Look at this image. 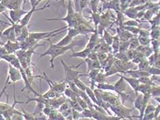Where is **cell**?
I'll use <instances>...</instances> for the list:
<instances>
[{
    "label": "cell",
    "mask_w": 160,
    "mask_h": 120,
    "mask_svg": "<svg viewBox=\"0 0 160 120\" xmlns=\"http://www.w3.org/2000/svg\"><path fill=\"white\" fill-rule=\"evenodd\" d=\"M46 41L49 42V48L48 50H47L44 53H42L40 54V57L38 58V60L41 59L43 56H50L51 60L49 62H50V65H51L50 67L52 69L54 68L53 61L56 57L59 56L60 55H62V54H64L68 50H72L74 47L79 45V43H82V41H78L72 43L71 44H70L68 46L60 47V46L56 45V44H53V43L51 41V38L47 39Z\"/></svg>",
    "instance_id": "1"
},
{
    "label": "cell",
    "mask_w": 160,
    "mask_h": 120,
    "mask_svg": "<svg viewBox=\"0 0 160 120\" xmlns=\"http://www.w3.org/2000/svg\"><path fill=\"white\" fill-rule=\"evenodd\" d=\"M21 78H22V76H21L20 70H17V69H16V68H14V67L12 66L11 65L9 64L8 78H7L4 86H3V88L1 92V94H0V97H1L2 96V94L4 93L5 89L7 88V86L9 85L10 81L12 82H16L17 81H20V80H21Z\"/></svg>",
    "instance_id": "2"
},
{
    "label": "cell",
    "mask_w": 160,
    "mask_h": 120,
    "mask_svg": "<svg viewBox=\"0 0 160 120\" xmlns=\"http://www.w3.org/2000/svg\"><path fill=\"white\" fill-rule=\"evenodd\" d=\"M61 63L62 64L64 69V73H65V82H73L75 79L79 78V76L82 75H84L85 74H82V72L78 71L72 70L71 67H68L64 63V61L62 60Z\"/></svg>",
    "instance_id": "3"
},
{
    "label": "cell",
    "mask_w": 160,
    "mask_h": 120,
    "mask_svg": "<svg viewBox=\"0 0 160 120\" xmlns=\"http://www.w3.org/2000/svg\"><path fill=\"white\" fill-rule=\"evenodd\" d=\"M44 74L45 75V77H42V76H35V78H40L46 81L48 83L49 85L50 86L51 90H52L54 92L62 93V92H63L64 91H65V89H65V85H66V82H61V83L54 82L53 81H51L48 76L46 75L45 73H44Z\"/></svg>",
    "instance_id": "4"
},
{
    "label": "cell",
    "mask_w": 160,
    "mask_h": 120,
    "mask_svg": "<svg viewBox=\"0 0 160 120\" xmlns=\"http://www.w3.org/2000/svg\"><path fill=\"white\" fill-rule=\"evenodd\" d=\"M28 12V10H24L22 9L19 10H10L9 14L10 18L5 15L9 21H11L13 23H19L20 21L22 19V17L25 16Z\"/></svg>",
    "instance_id": "5"
},
{
    "label": "cell",
    "mask_w": 160,
    "mask_h": 120,
    "mask_svg": "<svg viewBox=\"0 0 160 120\" xmlns=\"http://www.w3.org/2000/svg\"><path fill=\"white\" fill-rule=\"evenodd\" d=\"M49 2H48V3H47V4H46V6H45L44 7H42V8H38V9L36 8L35 6H32V9H31L30 10H28V13H27L26 14H25V15L22 18V19H21V20L20 21L19 23H20L21 25H22V26H23V27L27 26V25L29 23V22H30V21L31 20V18H32V14H33V13H34V12H36V10H45V8H48V7L49 6Z\"/></svg>",
    "instance_id": "6"
},
{
    "label": "cell",
    "mask_w": 160,
    "mask_h": 120,
    "mask_svg": "<svg viewBox=\"0 0 160 120\" xmlns=\"http://www.w3.org/2000/svg\"><path fill=\"white\" fill-rule=\"evenodd\" d=\"M114 65L118 70L122 71H129L131 69L134 67V64L133 63H130L129 61L119 60L117 59H116L114 61Z\"/></svg>",
    "instance_id": "7"
},
{
    "label": "cell",
    "mask_w": 160,
    "mask_h": 120,
    "mask_svg": "<svg viewBox=\"0 0 160 120\" xmlns=\"http://www.w3.org/2000/svg\"><path fill=\"white\" fill-rule=\"evenodd\" d=\"M121 76V78L118 80V81L115 83L114 86V91L118 93V94H121V96L123 97L125 96L124 92L127 89V82L122 77V76Z\"/></svg>",
    "instance_id": "8"
},
{
    "label": "cell",
    "mask_w": 160,
    "mask_h": 120,
    "mask_svg": "<svg viewBox=\"0 0 160 120\" xmlns=\"http://www.w3.org/2000/svg\"><path fill=\"white\" fill-rule=\"evenodd\" d=\"M3 47H4L8 54H15L17 51L21 50L20 43L17 41L13 42L8 41L5 44H3Z\"/></svg>",
    "instance_id": "9"
},
{
    "label": "cell",
    "mask_w": 160,
    "mask_h": 120,
    "mask_svg": "<svg viewBox=\"0 0 160 120\" xmlns=\"http://www.w3.org/2000/svg\"><path fill=\"white\" fill-rule=\"evenodd\" d=\"M3 6L10 10L21 9V4L23 2L21 1H3L0 2Z\"/></svg>",
    "instance_id": "10"
},
{
    "label": "cell",
    "mask_w": 160,
    "mask_h": 120,
    "mask_svg": "<svg viewBox=\"0 0 160 120\" xmlns=\"http://www.w3.org/2000/svg\"><path fill=\"white\" fill-rule=\"evenodd\" d=\"M122 77L123 78V79L125 80V82L128 83V84L131 86V87L133 89V90L135 91L136 93V95L138 96V87H139L140 83L138 81V79H136V78H133L132 77H129V78H127L125 77V76H122Z\"/></svg>",
    "instance_id": "11"
},
{
    "label": "cell",
    "mask_w": 160,
    "mask_h": 120,
    "mask_svg": "<svg viewBox=\"0 0 160 120\" xmlns=\"http://www.w3.org/2000/svg\"><path fill=\"white\" fill-rule=\"evenodd\" d=\"M92 51L88 48H86L84 50L80 52H73L71 55H70L71 57H77V58H81V59H87L88 56L90 54Z\"/></svg>",
    "instance_id": "12"
},
{
    "label": "cell",
    "mask_w": 160,
    "mask_h": 120,
    "mask_svg": "<svg viewBox=\"0 0 160 120\" xmlns=\"http://www.w3.org/2000/svg\"><path fill=\"white\" fill-rule=\"evenodd\" d=\"M72 39L71 36H69L68 34L64 36V38L62 39L60 41L57 42L55 44L58 46L60 47H65V46H68L72 43Z\"/></svg>",
    "instance_id": "13"
},
{
    "label": "cell",
    "mask_w": 160,
    "mask_h": 120,
    "mask_svg": "<svg viewBox=\"0 0 160 120\" xmlns=\"http://www.w3.org/2000/svg\"><path fill=\"white\" fill-rule=\"evenodd\" d=\"M137 13H138V12L136 11V10L135 9L134 7L128 8L127 10H125V11L122 12L123 14H125L126 16H127L128 17H129L130 19H132L133 20L136 19Z\"/></svg>",
    "instance_id": "14"
},
{
    "label": "cell",
    "mask_w": 160,
    "mask_h": 120,
    "mask_svg": "<svg viewBox=\"0 0 160 120\" xmlns=\"http://www.w3.org/2000/svg\"><path fill=\"white\" fill-rule=\"evenodd\" d=\"M148 59H144L138 64V70L142 71H147L148 68L150 67Z\"/></svg>",
    "instance_id": "15"
},
{
    "label": "cell",
    "mask_w": 160,
    "mask_h": 120,
    "mask_svg": "<svg viewBox=\"0 0 160 120\" xmlns=\"http://www.w3.org/2000/svg\"><path fill=\"white\" fill-rule=\"evenodd\" d=\"M120 43H121V41H120L118 36L116 34V36H114V40H113V43H112V49L114 50V54L118 53L119 51V48H120Z\"/></svg>",
    "instance_id": "16"
},
{
    "label": "cell",
    "mask_w": 160,
    "mask_h": 120,
    "mask_svg": "<svg viewBox=\"0 0 160 120\" xmlns=\"http://www.w3.org/2000/svg\"><path fill=\"white\" fill-rule=\"evenodd\" d=\"M151 87H152V86H150V85L140 84L139 87H138V91L141 93L142 94H143V95H144V94L151 93Z\"/></svg>",
    "instance_id": "17"
},
{
    "label": "cell",
    "mask_w": 160,
    "mask_h": 120,
    "mask_svg": "<svg viewBox=\"0 0 160 120\" xmlns=\"http://www.w3.org/2000/svg\"><path fill=\"white\" fill-rule=\"evenodd\" d=\"M97 87L98 89L101 90H109V91H114V86L113 85L108 84V83H100V84L97 85Z\"/></svg>",
    "instance_id": "18"
},
{
    "label": "cell",
    "mask_w": 160,
    "mask_h": 120,
    "mask_svg": "<svg viewBox=\"0 0 160 120\" xmlns=\"http://www.w3.org/2000/svg\"><path fill=\"white\" fill-rule=\"evenodd\" d=\"M103 39L105 43L108 44V45L111 46L112 45V43H113V40H114V36H111V34L109 33V32L106 30L103 31Z\"/></svg>",
    "instance_id": "19"
},
{
    "label": "cell",
    "mask_w": 160,
    "mask_h": 120,
    "mask_svg": "<svg viewBox=\"0 0 160 120\" xmlns=\"http://www.w3.org/2000/svg\"><path fill=\"white\" fill-rule=\"evenodd\" d=\"M129 50H136L138 46L140 45L139 41H138V37H133L132 39L129 41Z\"/></svg>",
    "instance_id": "20"
},
{
    "label": "cell",
    "mask_w": 160,
    "mask_h": 120,
    "mask_svg": "<svg viewBox=\"0 0 160 120\" xmlns=\"http://www.w3.org/2000/svg\"><path fill=\"white\" fill-rule=\"evenodd\" d=\"M129 48V41H121L120 43V48L118 52L126 53Z\"/></svg>",
    "instance_id": "21"
},
{
    "label": "cell",
    "mask_w": 160,
    "mask_h": 120,
    "mask_svg": "<svg viewBox=\"0 0 160 120\" xmlns=\"http://www.w3.org/2000/svg\"><path fill=\"white\" fill-rule=\"evenodd\" d=\"M73 82H74V84L75 85V86H77L78 89H79V90H81V91H86V90L87 87H88V86H87L83 82L80 81L79 78L75 79Z\"/></svg>",
    "instance_id": "22"
},
{
    "label": "cell",
    "mask_w": 160,
    "mask_h": 120,
    "mask_svg": "<svg viewBox=\"0 0 160 120\" xmlns=\"http://www.w3.org/2000/svg\"><path fill=\"white\" fill-rule=\"evenodd\" d=\"M138 39L140 45L142 46H148L151 41V39H149L148 37H140V36H138Z\"/></svg>",
    "instance_id": "23"
},
{
    "label": "cell",
    "mask_w": 160,
    "mask_h": 120,
    "mask_svg": "<svg viewBox=\"0 0 160 120\" xmlns=\"http://www.w3.org/2000/svg\"><path fill=\"white\" fill-rule=\"evenodd\" d=\"M140 83L143 85H150V86H154L155 85L153 84V82L151 81V80L149 78V77H141L139 79H138Z\"/></svg>",
    "instance_id": "24"
},
{
    "label": "cell",
    "mask_w": 160,
    "mask_h": 120,
    "mask_svg": "<svg viewBox=\"0 0 160 120\" xmlns=\"http://www.w3.org/2000/svg\"><path fill=\"white\" fill-rule=\"evenodd\" d=\"M123 26H127V27H139V23L137 22L136 20H129L124 21L123 23Z\"/></svg>",
    "instance_id": "25"
},
{
    "label": "cell",
    "mask_w": 160,
    "mask_h": 120,
    "mask_svg": "<svg viewBox=\"0 0 160 120\" xmlns=\"http://www.w3.org/2000/svg\"><path fill=\"white\" fill-rule=\"evenodd\" d=\"M86 93L87 95H88L91 99L94 101L96 103H98V101L97 100L96 98V96H95V94H94V91H92V89H91L90 88H89V87H87V89L86 90Z\"/></svg>",
    "instance_id": "26"
},
{
    "label": "cell",
    "mask_w": 160,
    "mask_h": 120,
    "mask_svg": "<svg viewBox=\"0 0 160 120\" xmlns=\"http://www.w3.org/2000/svg\"><path fill=\"white\" fill-rule=\"evenodd\" d=\"M105 74L103 72H99V74H98L97 78L95 79V82H98V84H100V83H104L105 82Z\"/></svg>",
    "instance_id": "27"
},
{
    "label": "cell",
    "mask_w": 160,
    "mask_h": 120,
    "mask_svg": "<svg viewBox=\"0 0 160 120\" xmlns=\"http://www.w3.org/2000/svg\"><path fill=\"white\" fill-rule=\"evenodd\" d=\"M149 74L150 75H155V76H159L160 75V70L158 68H156L153 66H151L148 68L147 71Z\"/></svg>",
    "instance_id": "28"
},
{
    "label": "cell",
    "mask_w": 160,
    "mask_h": 120,
    "mask_svg": "<svg viewBox=\"0 0 160 120\" xmlns=\"http://www.w3.org/2000/svg\"><path fill=\"white\" fill-rule=\"evenodd\" d=\"M149 35H150L149 31L143 30V29H140L139 34H138V36H140V37H148Z\"/></svg>",
    "instance_id": "29"
},
{
    "label": "cell",
    "mask_w": 160,
    "mask_h": 120,
    "mask_svg": "<svg viewBox=\"0 0 160 120\" xmlns=\"http://www.w3.org/2000/svg\"><path fill=\"white\" fill-rule=\"evenodd\" d=\"M152 14H153V13H152L151 10H148L147 11H146V12H145V13H144V19H146V20L150 21V20H151V17H152Z\"/></svg>",
    "instance_id": "30"
},
{
    "label": "cell",
    "mask_w": 160,
    "mask_h": 120,
    "mask_svg": "<svg viewBox=\"0 0 160 120\" xmlns=\"http://www.w3.org/2000/svg\"><path fill=\"white\" fill-rule=\"evenodd\" d=\"M99 2L98 1H92L90 2V3H91V6H92V10L93 11V13H97V3H99Z\"/></svg>",
    "instance_id": "31"
},
{
    "label": "cell",
    "mask_w": 160,
    "mask_h": 120,
    "mask_svg": "<svg viewBox=\"0 0 160 120\" xmlns=\"http://www.w3.org/2000/svg\"><path fill=\"white\" fill-rule=\"evenodd\" d=\"M79 3H80V5H79V6H80V10H82L86 6V4L87 3H88V2H86V1H84V2H83V1H79Z\"/></svg>",
    "instance_id": "32"
},
{
    "label": "cell",
    "mask_w": 160,
    "mask_h": 120,
    "mask_svg": "<svg viewBox=\"0 0 160 120\" xmlns=\"http://www.w3.org/2000/svg\"><path fill=\"white\" fill-rule=\"evenodd\" d=\"M2 60V59H0V60Z\"/></svg>",
    "instance_id": "33"
}]
</instances>
